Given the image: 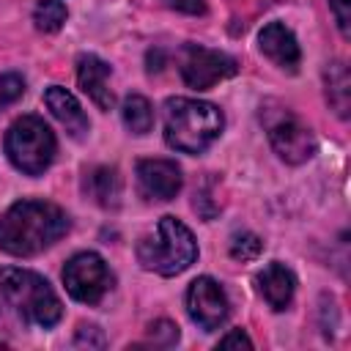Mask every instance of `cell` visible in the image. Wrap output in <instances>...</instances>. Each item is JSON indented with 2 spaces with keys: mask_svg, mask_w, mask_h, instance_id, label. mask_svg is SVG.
I'll list each match as a JSON object with an SVG mask.
<instances>
[{
  "mask_svg": "<svg viewBox=\"0 0 351 351\" xmlns=\"http://www.w3.org/2000/svg\"><path fill=\"white\" fill-rule=\"evenodd\" d=\"M0 348H3V343H0Z\"/></svg>",
  "mask_w": 351,
  "mask_h": 351,
  "instance_id": "obj_26",
  "label": "cell"
},
{
  "mask_svg": "<svg viewBox=\"0 0 351 351\" xmlns=\"http://www.w3.org/2000/svg\"><path fill=\"white\" fill-rule=\"evenodd\" d=\"M85 192L93 203L115 208L121 203V176L115 167H93L85 173Z\"/></svg>",
  "mask_w": 351,
  "mask_h": 351,
  "instance_id": "obj_15",
  "label": "cell"
},
{
  "mask_svg": "<svg viewBox=\"0 0 351 351\" xmlns=\"http://www.w3.org/2000/svg\"><path fill=\"white\" fill-rule=\"evenodd\" d=\"M69 230V217L49 200H19L0 217V250L8 255H38Z\"/></svg>",
  "mask_w": 351,
  "mask_h": 351,
  "instance_id": "obj_1",
  "label": "cell"
},
{
  "mask_svg": "<svg viewBox=\"0 0 351 351\" xmlns=\"http://www.w3.org/2000/svg\"><path fill=\"white\" fill-rule=\"evenodd\" d=\"M219 348H252V340L241 329H233L225 337H219Z\"/></svg>",
  "mask_w": 351,
  "mask_h": 351,
  "instance_id": "obj_25",
  "label": "cell"
},
{
  "mask_svg": "<svg viewBox=\"0 0 351 351\" xmlns=\"http://www.w3.org/2000/svg\"><path fill=\"white\" fill-rule=\"evenodd\" d=\"M162 3L181 14H203L206 11V0H162Z\"/></svg>",
  "mask_w": 351,
  "mask_h": 351,
  "instance_id": "obj_24",
  "label": "cell"
},
{
  "mask_svg": "<svg viewBox=\"0 0 351 351\" xmlns=\"http://www.w3.org/2000/svg\"><path fill=\"white\" fill-rule=\"evenodd\" d=\"M263 250V241L255 233H236L230 239V255L236 261H255Z\"/></svg>",
  "mask_w": 351,
  "mask_h": 351,
  "instance_id": "obj_19",
  "label": "cell"
},
{
  "mask_svg": "<svg viewBox=\"0 0 351 351\" xmlns=\"http://www.w3.org/2000/svg\"><path fill=\"white\" fill-rule=\"evenodd\" d=\"M269 140H271V148L277 151V156L288 165H302V162L313 159V154L318 148L313 132L291 112H280L274 121H269Z\"/></svg>",
  "mask_w": 351,
  "mask_h": 351,
  "instance_id": "obj_8",
  "label": "cell"
},
{
  "mask_svg": "<svg viewBox=\"0 0 351 351\" xmlns=\"http://www.w3.org/2000/svg\"><path fill=\"white\" fill-rule=\"evenodd\" d=\"M74 343H77V346H93V348H101V346H104V337H101V329H99V326H80Z\"/></svg>",
  "mask_w": 351,
  "mask_h": 351,
  "instance_id": "obj_23",
  "label": "cell"
},
{
  "mask_svg": "<svg viewBox=\"0 0 351 351\" xmlns=\"http://www.w3.org/2000/svg\"><path fill=\"white\" fill-rule=\"evenodd\" d=\"M77 82L99 110H110L115 96L110 90V66L96 55L77 58Z\"/></svg>",
  "mask_w": 351,
  "mask_h": 351,
  "instance_id": "obj_12",
  "label": "cell"
},
{
  "mask_svg": "<svg viewBox=\"0 0 351 351\" xmlns=\"http://www.w3.org/2000/svg\"><path fill=\"white\" fill-rule=\"evenodd\" d=\"M137 189L145 200H173L181 189V167L170 159H140Z\"/></svg>",
  "mask_w": 351,
  "mask_h": 351,
  "instance_id": "obj_10",
  "label": "cell"
},
{
  "mask_svg": "<svg viewBox=\"0 0 351 351\" xmlns=\"http://www.w3.org/2000/svg\"><path fill=\"white\" fill-rule=\"evenodd\" d=\"M255 282H258V293L266 299V304L271 307V310H285L288 304H291V299H293V291H296V277H293V271L288 269V266H282V263H269L258 277H255Z\"/></svg>",
  "mask_w": 351,
  "mask_h": 351,
  "instance_id": "obj_14",
  "label": "cell"
},
{
  "mask_svg": "<svg viewBox=\"0 0 351 351\" xmlns=\"http://www.w3.org/2000/svg\"><path fill=\"white\" fill-rule=\"evenodd\" d=\"M258 47L261 52L280 69L285 71H296L299 60H302V52H299V44H296V36L282 25V22H269L261 33H258Z\"/></svg>",
  "mask_w": 351,
  "mask_h": 351,
  "instance_id": "obj_11",
  "label": "cell"
},
{
  "mask_svg": "<svg viewBox=\"0 0 351 351\" xmlns=\"http://www.w3.org/2000/svg\"><path fill=\"white\" fill-rule=\"evenodd\" d=\"M195 258H197L195 236L176 217H162L156 233L143 236L137 244V261L143 263V269L156 271L162 277L181 274L184 269L192 266Z\"/></svg>",
  "mask_w": 351,
  "mask_h": 351,
  "instance_id": "obj_4",
  "label": "cell"
},
{
  "mask_svg": "<svg viewBox=\"0 0 351 351\" xmlns=\"http://www.w3.org/2000/svg\"><path fill=\"white\" fill-rule=\"evenodd\" d=\"M123 123L132 134H148L154 126V110L145 96H126L123 101Z\"/></svg>",
  "mask_w": 351,
  "mask_h": 351,
  "instance_id": "obj_17",
  "label": "cell"
},
{
  "mask_svg": "<svg viewBox=\"0 0 351 351\" xmlns=\"http://www.w3.org/2000/svg\"><path fill=\"white\" fill-rule=\"evenodd\" d=\"M222 112L197 99H167L165 101V140L181 154L206 151L222 132Z\"/></svg>",
  "mask_w": 351,
  "mask_h": 351,
  "instance_id": "obj_2",
  "label": "cell"
},
{
  "mask_svg": "<svg viewBox=\"0 0 351 351\" xmlns=\"http://www.w3.org/2000/svg\"><path fill=\"white\" fill-rule=\"evenodd\" d=\"M148 335L156 346H173L178 340V326L170 324V321H156V324L148 326Z\"/></svg>",
  "mask_w": 351,
  "mask_h": 351,
  "instance_id": "obj_21",
  "label": "cell"
},
{
  "mask_svg": "<svg viewBox=\"0 0 351 351\" xmlns=\"http://www.w3.org/2000/svg\"><path fill=\"white\" fill-rule=\"evenodd\" d=\"M44 104L49 107V112L63 123V129H66L74 140H82V137L88 134V129H90L88 115L82 112L80 101H77L66 88H60V85L47 88V93H44Z\"/></svg>",
  "mask_w": 351,
  "mask_h": 351,
  "instance_id": "obj_13",
  "label": "cell"
},
{
  "mask_svg": "<svg viewBox=\"0 0 351 351\" xmlns=\"http://www.w3.org/2000/svg\"><path fill=\"white\" fill-rule=\"evenodd\" d=\"M186 313L203 332L219 329L228 318V296L219 282L211 277H197L186 288Z\"/></svg>",
  "mask_w": 351,
  "mask_h": 351,
  "instance_id": "obj_9",
  "label": "cell"
},
{
  "mask_svg": "<svg viewBox=\"0 0 351 351\" xmlns=\"http://www.w3.org/2000/svg\"><path fill=\"white\" fill-rule=\"evenodd\" d=\"M0 296L25 324L33 326H55L63 315V304L52 285L30 269H0Z\"/></svg>",
  "mask_w": 351,
  "mask_h": 351,
  "instance_id": "obj_3",
  "label": "cell"
},
{
  "mask_svg": "<svg viewBox=\"0 0 351 351\" xmlns=\"http://www.w3.org/2000/svg\"><path fill=\"white\" fill-rule=\"evenodd\" d=\"M236 60L225 52H217V49H208V47H200V44H186L181 49V58H178V71H181V80L195 88V90H208L214 88L217 82L228 80L236 74Z\"/></svg>",
  "mask_w": 351,
  "mask_h": 351,
  "instance_id": "obj_7",
  "label": "cell"
},
{
  "mask_svg": "<svg viewBox=\"0 0 351 351\" xmlns=\"http://www.w3.org/2000/svg\"><path fill=\"white\" fill-rule=\"evenodd\" d=\"M329 8L337 19V27L340 33L348 38L351 36V0H329Z\"/></svg>",
  "mask_w": 351,
  "mask_h": 351,
  "instance_id": "obj_22",
  "label": "cell"
},
{
  "mask_svg": "<svg viewBox=\"0 0 351 351\" xmlns=\"http://www.w3.org/2000/svg\"><path fill=\"white\" fill-rule=\"evenodd\" d=\"M55 134L38 115H22L5 132V154L11 165L27 176H41L55 159Z\"/></svg>",
  "mask_w": 351,
  "mask_h": 351,
  "instance_id": "obj_5",
  "label": "cell"
},
{
  "mask_svg": "<svg viewBox=\"0 0 351 351\" xmlns=\"http://www.w3.org/2000/svg\"><path fill=\"white\" fill-rule=\"evenodd\" d=\"M33 22L44 33H58L66 22V5L60 0H38L33 8Z\"/></svg>",
  "mask_w": 351,
  "mask_h": 351,
  "instance_id": "obj_18",
  "label": "cell"
},
{
  "mask_svg": "<svg viewBox=\"0 0 351 351\" xmlns=\"http://www.w3.org/2000/svg\"><path fill=\"white\" fill-rule=\"evenodd\" d=\"M22 93H25V80L19 74H14V71L0 74V112L5 107H11L16 99H22Z\"/></svg>",
  "mask_w": 351,
  "mask_h": 351,
  "instance_id": "obj_20",
  "label": "cell"
},
{
  "mask_svg": "<svg viewBox=\"0 0 351 351\" xmlns=\"http://www.w3.org/2000/svg\"><path fill=\"white\" fill-rule=\"evenodd\" d=\"M63 282L71 299L82 304H99L104 293L112 288V274L101 255L96 252H77L63 266Z\"/></svg>",
  "mask_w": 351,
  "mask_h": 351,
  "instance_id": "obj_6",
  "label": "cell"
},
{
  "mask_svg": "<svg viewBox=\"0 0 351 351\" xmlns=\"http://www.w3.org/2000/svg\"><path fill=\"white\" fill-rule=\"evenodd\" d=\"M324 82H326V99H329L332 110L340 118H348V107H351V77H348V66L343 60L329 63L326 71H324Z\"/></svg>",
  "mask_w": 351,
  "mask_h": 351,
  "instance_id": "obj_16",
  "label": "cell"
}]
</instances>
